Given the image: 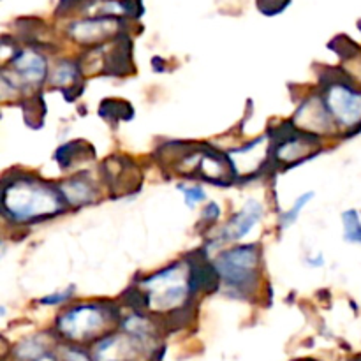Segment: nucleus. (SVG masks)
<instances>
[{"mask_svg": "<svg viewBox=\"0 0 361 361\" xmlns=\"http://www.w3.org/2000/svg\"><path fill=\"white\" fill-rule=\"evenodd\" d=\"M2 207L13 222H35L63 212V196L41 180L18 178L4 185Z\"/></svg>", "mask_w": 361, "mask_h": 361, "instance_id": "1", "label": "nucleus"}, {"mask_svg": "<svg viewBox=\"0 0 361 361\" xmlns=\"http://www.w3.org/2000/svg\"><path fill=\"white\" fill-rule=\"evenodd\" d=\"M140 289L147 300V307L159 312H169L183 307L192 293V284L190 274H185L182 264H171L159 274L145 279Z\"/></svg>", "mask_w": 361, "mask_h": 361, "instance_id": "2", "label": "nucleus"}, {"mask_svg": "<svg viewBox=\"0 0 361 361\" xmlns=\"http://www.w3.org/2000/svg\"><path fill=\"white\" fill-rule=\"evenodd\" d=\"M259 250L256 245H242L219 254L214 268L221 281L235 293H245L256 282Z\"/></svg>", "mask_w": 361, "mask_h": 361, "instance_id": "3", "label": "nucleus"}, {"mask_svg": "<svg viewBox=\"0 0 361 361\" xmlns=\"http://www.w3.org/2000/svg\"><path fill=\"white\" fill-rule=\"evenodd\" d=\"M109 323H111V314L108 312V309L88 303L66 310L56 319V330L69 341L85 342L102 334Z\"/></svg>", "mask_w": 361, "mask_h": 361, "instance_id": "4", "label": "nucleus"}, {"mask_svg": "<svg viewBox=\"0 0 361 361\" xmlns=\"http://www.w3.org/2000/svg\"><path fill=\"white\" fill-rule=\"evenodd\" d=\"M331 120L345 129L361 126V87L349 80H338L328 87L323 97Z\"/></svg>", "mask_w": 361, "mask_h": 361, "instance_id": "5", "label": "nucleus"}, {"mask_svg": "<svg viewBox=\"0 0 361 361\" xmlns=\"http://www.w3.org/2000/svg\"><path fill=\"white\" fill-rule=\"evenodd\" d=\"M261 217H263V204H261L259 201H249V203L242 208V212H238V214L226 224V228L222 229L221 235L217 236L219 243L242 240L243 236H247L252 231L254 226L261 221Z\"/></svg>", "mask_w": 361, "mask_h": 361, "instance_id": "6", "label": "nucleus"}, {"mask_svg": "<svg viewBox=\"0 0 361 361\" xmlns=\"http://www.w3.org/2000/svg\"><path fill=\"white\" fill-rule=\"evenodd\" d=\"M14 74L23 81L25 85L42 83L46 76V60L39 53L21 51L13 59Z\"/></svg>", "mask_w": 361, "mask_h": 361, "instance_id": "7", "label": "nucleus"}, {"mask_svg": "<svg viewBox=\"0 0 361 361\" xmlns=\"http://www.w3.org/2000/svg\"><path fill=\"white\" fill-rule=\"evenodd\" d=\"M116 20L113 18H101V20H87L74 23L69 28V34L73 35L76 41L90 44V42H97L106 39L115 32Z\"/></svg>", "mask_w": 361, "mask_h": 361, "instance_id": "8", "label": "nucleus"}, {"mask_svg": "<svg viewBox=\"0 0 361 361\" xmlns=\"http://www.w3.org/2000/svg\"><path fill=\"white\" fill-rule=\"evenodd\" d=\"M136 351L134 337L126 338L115 335V337H106L101 341L95 349L97 361H129Z\"/></svg>", "mask_w": 361, "mask_h": 361, "instance_id": "9", "label": "nucleus"}, {"mask_svg": "<svg viewBox=\"0 0 361 361\" xmlns=\"http://www.w3.org/2000/svg\"><path fill=\"white\" fill-rule=\"evenodd\" d=\"M309 140H314L309 134L298 137L293 136V134H288V136H284V140H281L277 148H275V159L284 162V164L300 162L302 159H305L307 155L310 154V150H312Z\"/></svg>", "mask_w": 361, "mask_h": 361, "instance_id": "10", "label": "nucleus"}, {"mask_svg": "<svg viewBox=\"0 0 361 361\" xmlns=\"http://www.w3.org/2000/svg\"><path fill=\"white\" fill-rule=\"evenodd\" d=\"M62 192L63 200L71 203L73 207H83V204L92 203L97 197V189L90 180L85 178H73L63 182L59 187Z\"/></svg>", "mask_w": 361, "mask_h": 361, "instance_id": "11", "label": "nucleus"}, {"mask_svg": "<svg viewBox=\"0 0 361 361\" xmlns=\"http://www.w3.org/2000/svg\"><path fill=\"white\" fill-rule=\"evenodd\" d=\"M344 224V240L348 243L361 245V215L358 210H345L342 214Z\"/></svg>", "mask_w": 361, "mask_h": 361, "instance_id": "12", "label": "nucleus"}, {"mask_svg": "<svg viewBox=\"0 0 361 361\" xmlns=\"http://www.w3.org/2000/svg\"><path fill=\"white\" fill-rule=\"evenodd\" d=\"M78 67L71 62H62L55 67L53 71L51 81L53 85H59V87H69L74 85L78 80Z\"/></svg>", "mask_w": 361, "mask_h": 361, "instance_id": "13", "label": "nucleus"}, {"mask_svg": "<svg viewBox=\"0 0 361 361\" xmlns=\"http://www.w3.org/2000/svg\"><path fill=\"white\" fill-rule=\"evenodd\" d=\"M312 197H314L312 192H305V194H302V196L296 197V201H295V204H293L291 210H288V212H284V214H282V217H281L282 228H289V226H291L293 222L298 219V215L302 214V208L305 207V204L309 203Z\"/></svg>", "mask_w": 361, "mask_h": 361, "instance_id": "14", "label": "nucleus"}, {"mask_svg": "<svg viewBox=\"0 0 361 361\" xmlns=\"http://www.w3.org/2000/svg\"><path fill=\"white\" fill-rule=\"evenodd\" d=\"M178 189L183 192V200H185V203L189 204V207H194V204H197V203H201V201L207 200V194H204V190L197 185H180Z\"/></svg>", "mask_w": 361, "mask_h": 361, "instance_id": "15", "label": "nucleus"}, {"mask_svg": "<svg viewBox=\"0 0 361 361\" xmlns=\"http://www.w3.org/2000/svg\"><path fill=\"white\" fill-rule=\"evenodd\" d=\"M71 296H73V288H69L67 291H63V293H55V295L41 298V303L42 305H62V303L67 302Z\"/></svg>", "mask_w": 361, "mask_h": 361, "instance_id": "16", "label": "nucleus"}, {"mask_svg": "<svg viewBox=\"0 0 361 361\" xmlns=\"http://www.w3.org/2000/svg\"><path fill=\"white\" fill-rule=\"evenodd\" d=\"M63 358H66V361H90V358L85 353H81L80 349H66Z\"/></svg>", "mask_w": 361, "mask_h": 361, "instance_id": "17", "label": "nucleus"}, {"mask_svg": "<svg viewBox=\"0 0 361 361\" xmlns=\"http://www.w3.org/2000/svg\"><path fill=\"white\" fill-rule=\"evenodd\" d=\"M219 215H221V210H219L217 204H215V203H210V204H208L207 212H204V217H210L212 221H215V219H217Z\"/></svg>", "mask_w": 361, "mask_h": 361, "instance_id": "18", "label": "nucleus"}, {"mask_svg": "<svg viewBox=\"0 0 361 361\" xmlns=\"http://www.w3.org/2000/svg\"><path fill=\"white\" fill-rule=\"evenodd\" d=\"M309 263H312V264H316V267H321V264H323V257H316V259H309Z\"/></svg>", "mask_w": 361, "mask_h": 361, "instance_id": "19", "label": "nucleus"}, {"mask_svg": "<svg viewBox=\"0 0 361 361\" xmlns=\"http://www.w3.org/2000/svg\"><path fill=\"white\" fill-rule=\"evenodd\" d=\"M356 361H361V358H358V360H356Z\"/></svg>", "mask_w": 361, "mask_h": 361, "instance_id": "20", "label": "nucleus"}]
</instances>
